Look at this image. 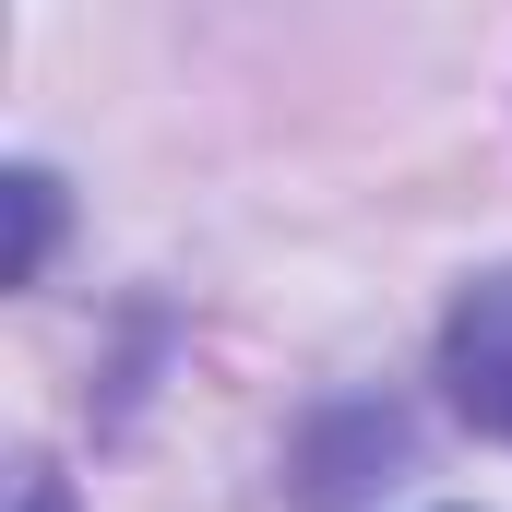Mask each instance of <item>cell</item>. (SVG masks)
Here are the masks:
<instances>
[{
    "mask_svg": "<svg viewBox=\"0 0 512 512\" xmlns=\"http://www.w3.org/2000/svg\"><path fill=\"white\" fill-rule=\"evenodd\" d=\"M441 382H453V405H465L489 441H512V274H477V286L453 298V322H441Z\"/></svg>",
    "mask_w": 512,
    "mask_h": 512,
    "instance_id": "cell-1",
    "label": "cell"
}]
</instances>
